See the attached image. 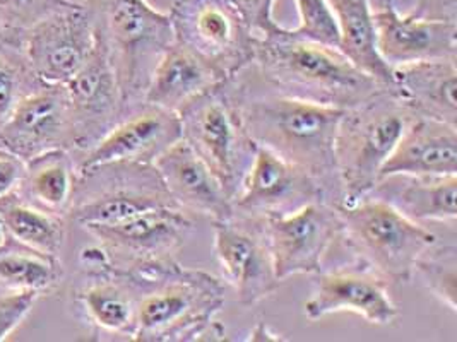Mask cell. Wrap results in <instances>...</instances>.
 I'll list each match as a JSON object with an SVG mask.
<instances>
[{"mask_svg":"<svg viewBox=\"0 0 457 342\" xmlns=\"http://www.w3.org/2000/svg\"><path fill=\"white\" fill-rule=\"evenodd\" d=\"M250 139L307 171L320 185L326 202L343 204L336 170L334 137L343 110L320 107L270 91L247 69L225 81Z\"/></svg>","mask_w":457,"mask_h":342,"instance_id":"cell-1","label":"cell"},{"mask_svg":"<svg viewBox=\"0 0 457 342\" xmlns=\"http://www.w3.org/2000/svg\"><path fill=\"white\" fill-rule=\"evenodd\" d=\"M249 70L270 91L343 111L365 102L384 86L337 46L296 37L283 26L257 37Z\"/></svg>","mask_w":457,"mask_h":342,"instance_id":"cell-2","label":"cell"},{"mask_svg":"<svg viewBox=\"0 0 457 342\" xmlns=\"http://www.w3.org/2000/svg\"><path fill=\"white\" fill-rule=\"evenodd\" d=\"M139 288L137 342H194L223 336L216 322L225 306L223 281L179 260L127 271Z\"/></svg>","mask_w":457,"mask_h":342,"instance_id":"cell-3","label":"cell"},{"mask_svg":"<svg viewBox=\"0 0 457 342\" xmlns=\"http://www.w3.org/2000/svg\"><path fill=\"white\" fill-rule=\"evenodd\" d=\"M415 118L393 86H382L365 102L343 111L334 137L343 204H353L374 189L384 163Z\"/></svg>","mask_w":457,"mask_h":342,"instance_id":"cell-4","label":"cell"},{"mask_svg":"<svg viewBox=\"0 0 457 342\" xmlns=\"http://www.w3.org/2000/svg\"><path fill=\"white\" fill-rule=\"evenodd\" d=\"M96 35L117 74L125 111L145 105L151 74L175 42L168 12L147 0H89Z\"/></svg>","mask_w":457,"mask_h":342,"instance_id":"cell-5","label":"cell"},{"mask_svg":"<svg viewBox=\"0 0 457 342\" xmlns=\"http://www.w3.org/2000/svg\"><path fill=\"white\" fill-rule=\"evenodd\" d=\"M336 209L341 223L337 241L353 260L370 267L389 284H404L415 278L418 258L436 240L425 224L370 195Z\"/></svg>","mask_w":457,"mask_h":342,"instance_id":"cell-6","label":"cell"},{"mask_svg":"<svg viewBox=\"0 0 457 342\" xmlns=\"http://www.w3.org/2000/svg\"><path fill=\"white\" fill-rule=\"evenodd\" d=\"M182 139L216 175L231 200L240 192L257 144L250 139L225 81L179 111Z\"/></svg>","mask_w":457,"mask_h":342,"instance_id":"cell-7","label":"cell"},{"mask_svg":"<svg viewBox=\"0 0 457 342\" xmlns=\"http://www.w3.org/2000/svg\"><path fill=\"white\" fill-rule=\"evenodd\" d=\"M179 208L156 170L145 163H104L79 170L69 221L86 226L112 224L136 214Z\"/></svg>","mask_w":457,"mask_h":342,"instance_id":"cell-8","label":"cell"},{"mask_svg":"<svg viewBox=\"0 0 457 342\" xmlns=\"http://www.w3.org/2000/svg\"><path fill=\"white\" fill-rule=\"evenodd\" d=\"M168 16L175 42L211 65L221 79L252 64L259 35L228 0H175Z\"/></svg>","mask_w":457,"mask_h":342,"instance_id":"cell-9","label":"cell"},{"mask_svg":"<svg viewBox=\"0 0 457 342\" xmlns=\"http://www.w3.org/2000/svg\"><path fill=\"white\" fill-rule=\"evenodd\" d=\"M89 0H61L22 35V53L45 85H67L96 46Z\"/></svg>","mask_w":457,"mask_h":342,"instance_id":"cell-10","label":"cell"},{"mask_svg":"<svg viewBox=\"0 0 457 342\" xmlns=\"http://www.w3.org/2000/svg\"><path fill=\"white\" fill-rule=\"evenodd\" d=\"M137 297L136 279L113 267L102 247L84 248L72 301L96 339L134 341Z\"/></svg>","mask_w":457,"mask_h":342,"instance_id":"cell-11","label":"cell"},{"mask_svg":"<svg viewBox=\"0 0 457 342\" xmlns=\"http://www.w3.org/2000/svg\"><path fill=\"white\" fill-rule=\"evenodd\" d=\"M84 230L98 241L113 267L132 271L179 260V254L194 232V221L180 208H160L112 224L86 226Z\"/></svg>","mask_w":457,"mask_h":342,"instance_id":"cell-12","label":"cell"},{"mask_svg":"<svg viewBox=\"0 0 457 342\" xmlns=\"http://www.w3.org/2000/svg\"><path fill=\"white\" fill-rule=\"evenodd\" d=\"M212 228V248L237 301L250 308L270 298L281 281L274 271L266 221L233 213L225 221H214Z\"/></svg>","mask_w":457,"mask_h":342,"instance_id":"cell-13","label":"cell"},{"mask_svg":"<svg viewBox=\"0 0 457 342\" xmlns=\"http://www.w3.org/2000/svg\"><path fill=\"white\" fill-rule=\"evenodd\" d=\"M264 221L274 271L281 282L291 276L320 273L341 230L336 206L324 200Z\"/></svg>","mask_w":457,"mask_h":342,"instance_id":"cell-14","label":"cell"},{"mask_svg":"<svg viewBox=\"0 0 457 342\" xmlns=\"http://www.w3.org/2000/svg\"><path fill=\"white\" fill-rule=\"evenodd\" d=\"M0 146L24 163L48 151L74 152V124L65 86L42 83L28 93L0 127Z\"/></svg>","mask_w":457,"mask_h":342,"instance_id":"cell-15","label":"cell"},{"mask_svg":"<svg viewBox=\"0 0 457 342\" xmlns=\"http://www.w3.org/2000/svg\"><path fill=\"white\" fill-rule=\"evenodd\" d=\"M343 312L356 314L374 325H391L399 319L389 281L356 260L317 273L312 297L303 305L305 317L312 322Z\"/></svg>","mask_w":457,"mask_h":342,"instance_id":"cell-16","label":"cell"},{"mask_svg":"<svg viewBox=\"0 0 457 342\" xmlns=\"http://www.w3.org/2000/svg\"><path fill=\"white\" fill-rule=\"evenodd\" d=\"M63 86L74 124V154L79 156L127 115L117 74L100 38L83 69Z\"/></svg>","mask_w":457,"mask_h":342,"instance_id":"cell-17","label":"cell"},{"mask_svg":"<svg viewBox=\"0 0 457 342\" xmlns=\"http://www.w3.org/2000/svg\"><path fill=\"white\" fill-rule=\"evenodd\" d=\"M317 200L326 202V197L307 171L257 146L244 185L233 199V213L270 219L295 213Z\"/></svg>","mask_w":457,"mask_h":342,"instance_id":"cell-18","label":"cell"},{"mask_svg":"<svg viewBox=\"0 0 457 342\" xmlns=\"http://www.w3.org/2000/svg\"><path fill=\"white\" fill-rule=\"evenodd\" d=\"M180 139L179 113L145 103L127 113L91 150L76 156L78 170L117 161L154 165Z\"/></svg>","mask_w":457,"mask_h":342,"instance_id":"cell-19","label":"cell"},{"mask_svg":"<svg viewBox=\"0 0 457 342\" xmlns=\"http://www.w3.org/2000/svg\"><path fill=\"white\" fill-rule=\"evenodd\" d=\"M374 24L377 52L389 67L457 59V24L401 14L395 0H382L374 9Z\"/></svg>","mask_w":457,"mask_h":342,"instance_id":"cell-20","label":"cell"},{"mask_svg":"<svg viewBox=\"0 0 457 342\" xmlns=\"http://www.w3.org/2000/svg\"><path fill=\"white\" fill-rule=\"evenodd\" d=\"M154 167L175 204L188 214L214 221L233 216V200L208 165L180 139L165 151Z\"/></svg>","mask_w":457,"mask_h":342,"instance_id":"cell-21","label":"cell"},{"mask_svg":"<svg viewBox=\"0 0 457 342\" xmlns=\"http://www.w3.org/2000/svg\"><path fill=\"white\" fill-rule=\"evenodd\" d=\"M391 175H457V126L416 117L384 163L378 180Z\"/></svg>","mask_w":457,"mask_h":342,"instance_id":"cell-22","label":"cell"},{"mask_svg":"<svg viewBox=\"0 0 457 342\" xmlns=\"http://www.w3.org/2000/svg\"><path fill=\"white\" fill-rule=\"evenodd\" d=\"M367 195L425 226L427 223H442L451 228L456 224L457 175H391L377 180Z\"/></svg>","mask_w":457,"mask_h":342,"instance_id":"cell-23","label":"cell"},{"mask_svg":"<svg viewBox=\"0 0 457 342\" xmlns=\"http://www.w3.org/2000/svg\"><path fill=\"white\" fill-rule=\"evenodd\" d=\"M457 59L393 67V87L416 117L457 126Z\"/></svg>","mask_w":457,"mask_h":342,"instance_id":"cell-24","label":"cell"},{"mask_svg":"<svg viewBox=\"0 0 457 342\" xmlns=\"http://www.w3.org/2000/svg\"><path fill=\"white\" fill-rule=\"evenodd\" d=\"M223 81L211 65L173 42L151 74L145 103L179 113L194 98Z\"/></svg>","mask_w":457,"mask_h":342,"instance_id":"cell-25","label":"cell"},{"mask_svg":"<svg viewBox=\"0 0 457 342\" xmlns=\"http://www.w3.org/2000/svg\"><path fill=\"white\" fill-rule=\"evenodd\" d=\"M78 175V161L72 151H48L26 161L18 192L38 208L69 219Z\"/></svg>","mask_w":457,"mask_h":342,"instance_id":"cell-26","label":"cell"},{"mask_svg":"<svg viewBox=\"0 0 457 342\" xmlns=\"http://www.w3.org/2000/svg\"><path fill=\"white\" fill-rule=\"evenodd\" d=\"M339 31V50L380 85L393 86V67L386 64L375 45L372 0H328Z\"/></svg>","mask_w":457,"mask_h":342,"instance_id":"cell-27","label":"cell"},{"mask_svg":"<svg viewBox=\"0 0 457 342\" xmlns=\"http://www.w3.org/2000/svg\"><path fill=\"white\" fill-rule=\"evenodd\" d=\"M67 221V217L29 202L18 191L0 199V232L43 254L61 256Z\"/></svg>","mask_w":457,"mask_h":342,"instance_id":"cell-28","label":"cell"},{"mask_svg":"<svg viewBox=\"0 0 457 342\" xmlns=\"http://www.w3.org/2000/svg\"><path fill=\"white\" fill-rule=\"evenodd\" d=\"M62 281L61 256L29 248L0 232V288L46 297L57 291Z\"/></svg>","mask_w":457,"mask_h":342,"instance_id":"cell-29","label":"cell"},{"mask_svg":"<svg viewBox=\"0 0 457 342\" xmlns=\"http://www.w3.org/2000/svg\"><path fill=\"white\" fill-rule=\"evenodd\" d=\"M415 276L445 308L457 312V247L436 240L418 258Z\"/></svg>","mask_w":457,"mask_h":342,"instance_id":"cell-30","label":"cell"},{"mask_svg":"<svg viewBox=\"0 0 457 342\" xmlns=\"http://www.w3.org/2000/svg\"><path fill=\"white\" fill-rule=\"evenodd\" d=\"M40 85L21 46L0 40V127L22 98Z\"/></svg>","mask_w":457,"mask_h":342,"instance_id":"cell-31","label":"cell"},{"mask_svg":"<svg viewBox=\"0 0 457 342\" xmlns=\"http://www.w3.org/2000/svg\"><path fill=\"white\" fill-rule=\"evenodd\" d=\"M298 26L293 35L339 48V31L328 0H295Z\"/></svg>","mask_w":457,"mask_h":342,"instance_id":"cell-32","label":"cell"},{"mask_svg":"<svg viewBox=\"0 0 457 342\" xmlns=\"http://www.w3.org/2000/svg\"><path fill=\"white\" fill-rule=\"evenodd\" d=\"M61 0H0V40L21 43L22 35Z\"/></svg>","mask_w":457,"mask_h":342,"instance_id":"cell-33","label":"cell"},{"mask_svg":"<svg viewBox=\"0 0 457 342\" xmlns=\"http://www.w3.org/2000/svg\"><path fill=\"white\" fill-rule=\"evenodd\" d=\"M40 298L28 291H9L0 297V342L7 341L21 327Z\"/></svg>","mask_w":457,"mask_h":342,"instance_id":"cell-34","label":"cell"},{"mask_svg":"<svg viewBox=\"0 0 457 342\" xmlns=\"http://www.w3.org/2000/svg\"><path fill=\"white\" fill-rule=\"evenodd\" d=\"M229 4L245 18L250 28L259 35H270L281 24L274 20V2L276 0H228Z\"/></svg>","mask_w":457,"mask_h":342,"instance_id":"cell-35","label":"cell"},{"mask_svg":"<svg viewBox=\"0 0 457 342\" xmlns=\"http://www.w3.org/2000/svg\"><path fill=\"white\" fill-rule=\"evenodd\" d=\"M408 14L418 20L457 24V0H416Z\"/></svg>","mask_w":457,"mask_h":342,"instance_id":"cell-36","label":"cell"},{"mask_svg":"<svg viewBox=\"0 0 457 342\" xmlns=\"http://www.w3.org/2000/svg\"><path fill=\"white\" fill-rule=\"evenodd\" d=\"M26 163L0 146V199L20 191Z\"/></svg>","mask_w":457,"mask_h":342,"instance_id":"cell-37","label":"cell"}]
</instances>
